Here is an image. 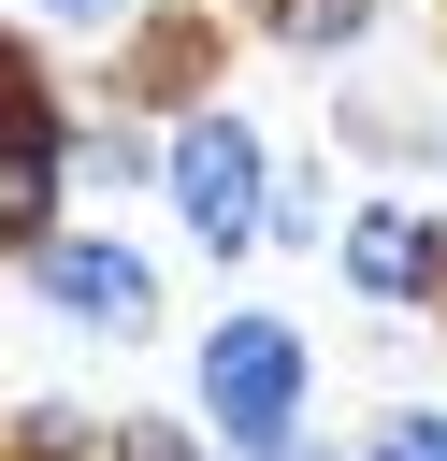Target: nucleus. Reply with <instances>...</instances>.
Wrapping results in <instances>:
<instances>
[{
	"label": "nucleus",
	"mask_w": 447,
	"mask_h": 461,
	"mask_svg": "<svg viewBox=\"0 0 447 461\" xmlns=\"http://www.w3.org/2000/svg\"><path fill=\"white\" fill-rule=\"evenodd\" d=\"M332 274L375 317H447V202L433 187H360L346 230H332Z\"/></svg>",
	"instance_id": "39448f33"
},
{
	"label": "nucleus",
	"mask_w": 447,
	"mask_h": 461,
	"mask_svg": "<svg viewBox=\"0 0 447 461\" xmlns=\"http://www.w3.org/2000/svg\"><path fill=\"white\" fill-rule=\"evenodd\" d=\"M14 14H29V29H72V43H130L159 0H14Z\"/></svg>",
	"instance_id": "f8f14e48"
},
{
	"label": "nucleus",
	"mask_w": 447,
	"mask_h": 461,
	"mask_svg": "<svg viewBox=\"0 0 447 461\" xmlns=\"http://www.w3.org/2000/svg\"><path fill=\"white\" fill-rule=\"evenodd\" d=\"M0 447H29V461H101V418H87V403H14Z\"/></svg>",
	"instance_id": "9d476101"
},
{
	"label": "nucleus",
	"mask_w": 447,
	"mask_h": 461,
	"mask_svg": "<svg viewBox=\"0 0 447 461\" xmlns=\"http://www.w3.org/2000/svg\"><path fill=\"white\" fill-rule=\"evenodd\" d=\"M14 288H29L72 346H144V331H159V259H144L130 230H101V216H58V230L14 259Z\"/></svg>",
	"instance_id": "20e7f679"
},
{
	"label": "nucleus",
	"mask_w": 447,
	"mask_h": 461,
	"mask_svg": "<svg viewBox=\"0 0 447 461\" xmlns=\"http://www.w3.org/2000/svg\"><path fill=\"white\" fill-rule=\"evenodd\" d=\"M72 86L43 72V43L29 29H0V274L72 216Z\"/></svg>",
	"instance_id": "7ed1b4c3"
},
{
	"label": "nucleus",
	"mask_w": 447,
	"mask_h": 461,
	"mask_svg": "<svg viewBox=\"0 0 447 461\" xmlns=\"http://www.w3.org/2000/svg\"><path fill=\"white\" fill-rule=\"evenodd\" d=\"M332 230H346V187H332V158H274V245L288 259H332Z\"/></svg>",
	"instance_id": "6e6552de"
},
{
	"label": "nucleus",
	"mask_w": 447,
	"mask_h": 461,
	"mask_svg": "<svg viewBox=\"0 0 447 461\" xmlns=\"http://www.w3.org/2000/svg\"><path fill=\"white\" fill-rule=\"evenodd\" d=\"M0 461H29V447H0Z\"/></svg>",
	"instance_id": "4468645a"
},
{
	"label": "nucleus",
	"mask_w": 447,
	"mask_h": 461,
	"mask_svg": "<svg viewBox=\"0 0 447 461\" xmlns=\"http://www.w3.org/2000/svg\"><path fill=\"white\" fill-rule=\"evenodd\" d=\"M187 418L231 447V461H274L317 432V331L288 303H216L202 346H187Z\"/></svg>",
	"instance_id": "f03ea898"
},
{
	"label": "nucleus",
	"mask_w": 447,
	"mask_h": 461,
	"mask_svg": "<svg viewBox=\"0 0 447 461\" xmlns=\"http://www.w3.org/2000/svg\"><path fill=\"white\" fill-rule=\"evenodd\" d=\"M101 461H231L187 403H130V418H101Z\"/></svg>",
	"instance_id": "1a4fd4ad"
},
{
	"label": "nucleus",
	"mask_w": 447,
	"mask_h": 461,
	"mask_svg": "<svg viewBox=\"0 0 447 461\" xmlns=\"http://www.w3.org/2000/svg\"><path fill=\"white\" fill-rule=\"evenodd\" d=\"M231 29L260 43V58H303V72H346L375 29H389V0H231Z\"/></svg>",
	"instance_id": "423d86ee"
},
{
	"label": "nucleus",
	"mask_w": 447,
	"mask_h": 461,
	"mask_svg": "<svg viewBox=\"0 0 447 461\" xmlns=\"http://www.w3.org/2000/svg\"><path fill=\"white\" fill-rule=\"evenodd\" d=\"M346 461H447V403H375Z\"/></svg>",
	"instance_id": "9b49d317"
},
{
	"label": "nucleus",
	"mask_w": 447,
	"mask_h": 461,
	"mask_svg": "<svg viewBox=\"0 0 447 461\" xmlns=\"http://www.w3.org/2000/svg\"><path fill=\"white\" fill-rule=\"evenodd\" d=\"M433 202H447V115H433Z\"/></svg>",
	"instance_id": "ddd939ff"
},
{
	"label": "nucleus",
	"mask_w": 447,
	"mask_h": 461,
	"mask_svg": "<svg viewBox=\"0 0 447 461\" xmlns=\"http://www.w3.org/2000/svg\"><path fill=\"white\" fill-rule=\"evenodd\" d=\"M274 158H288V144H274L231 86H202V101L159 115V216L187 230L202 274H231V259L274 245Z\"/></svg>",
	"instance_id": "f257e3e1"
},
{
	"label": "nucleus",
	"mask_w": 447,
	"mask_h": 461,
	"mask_svg": "<svg viewBox=\"0 0 447 461\" xmlns=\"http://www.w3.org/2000/svg\"><path fill=\"white\" fill-rule=\"evenodd\" d=\"M72 187H159V130H130V101H87L72 115Z\"/></svg>",
	"instance_id": "0eeeda50"
}]
</instances>
